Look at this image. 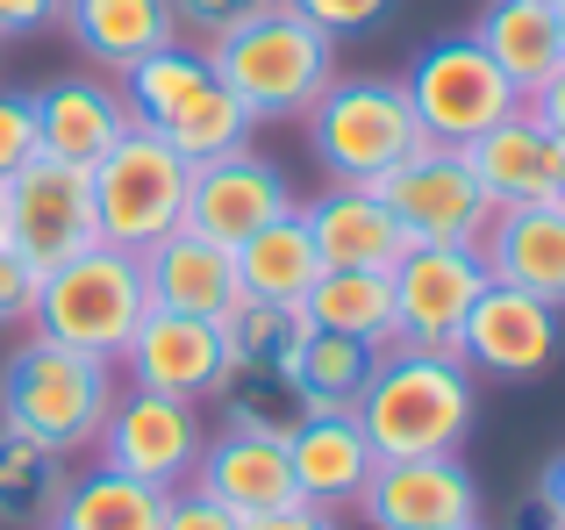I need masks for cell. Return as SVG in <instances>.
Instances as JSON below:
<instances>
[{
    "label": "cell",
    "instance_id": "cell-1",
    "mask_svg": "<svg viewBox=\"0 0 565 530\" xmlns=\"http://www.w3.org/2000/svg\"><path fill=\"white\" fill-rule=\"evenodd\" d=\"M351 416H359L365 445L380 459H444V452L466 445L472 416H480V373L458 351L394 344L380 351Z\"/></svg>",
    "mask_w": 565,
    "mask_h": 530
},
{
    "label": "cell",
    "instance_id": "cell-2",
    "mask_svg": "<svg viewBox=\"0 0 565 530\" xmlns=\"http://www.w3.org/2000/svg\"><path fill=\"white\" fill-rule=\"evenodd\" d=\"M122 100H129V123L151 129L158 144H172L186 166H207V158H222V151H244L250 129H258L244 115V100L222 86L207 43H180V36H172L166 51H151L143 65L122 72Z\"/></svg>",
    "mask_w": 565,
    "mask_h": 530
},
{
    "label": "cell",
    "instance_id": "cell-3",
    "mask_svg": "<svg viewBox=\"0 0 565 530\" xmlns=\"http://www.w3.org/2000/svg\"><path fill=\"white\" fill-rule=\"evenodd\" d=\"M115 402V365L86 359L72 344H51V337H22V344L0 359V423L51 452H94L100 423H108Z\"/></svg>",
    "mask_w": 565,
    "mask_h": 530
},
{
    "label": "cell",
    "instance_id": "cell-4",
    "mask_svg": "<svg viewBox=\"0 0 565 530\" xmlns=\"http://www.w3.org/2000/svg\"><path fill=\"white\" fill-rule=\"evenodd\" d=\"M207 57H215L222 86L244 100L250 123H301L322 100V86L337 80V43L287 8H265L258 22L215 36Z\"/></svg>",
    "mask_w": 565,
    "mask_h": 530
},
{
    "label": "cell",
    "instance_id": "cell-5",
    "mask_svg": "<svg viewBox=\"0 0 565 530\" xmlns=\"http://www.w3.org/2000/svg\"><path fill=\"white\" fill-rule=\"evenodd\" d=\"M308 151L330 172V187H380L401 158L423 151V123H415L401 80H380V72H337L322 86V100L301 115Z\"/></svg>",
    "mask_w": 565,
    "mask_h": 530
},
{
    "label": "cell",
    "instance_id": "cell-6",
    "mask_svg": "<svg viewBox=\"0 0 565 530\" xmlns=\"http://www.w3.org/2000/svg\"><path fill=\"white\" fill-rule=\"evenodd\" d=\"M151 316L143 301V265L137 252H115V244H94V252L51 265L36 279V301H29V337H51V344H72L86 359H122V344L137 337V322Z\"/></svg>",
    "mask_w": 565,
    "mask_h": 530
},
{
    "label": "cell",
    "instance_id": "cell-7",
    "mask_svg": "<svg viewBox=\"0 0 565 530\" xmlns=\"http://www.w3.org/2000/svg\"><path fill=\"white\" fill-rule=\"evenodd\" d=\"M401 94H408L423 137L429 144H458V151L523 108V94H515L509 72L480 51V36H437V43H423V51L408 57V72H401Z\"/></svg>",
    "mask_w": 565,
    "mask_h": 530
},
{
    "label": "cell",
    "instance_id": "cell-8",
    "mask_svg": "<svg viewBox=\"0 0 565 530\" xmlns=\"http://www.w3.org/2000/svg\"><path fill=\"white\" fill-rule=\"evenodd\" d=\"M193 166L172 144H158L151 129L129 123V137H115V151L94 166V209H100V244L115 252H151L158 237L186 223Z\"/></svg>",
    "mask_w": 565,
    "mask_h": 530
},
{
    "label": "cell",
    "instance_id": "cell-9",
    "mask_svg": "<svg viewBox=\"0 0 565 530\" xmlns=\"http://www.w3.org/2000/svg\"><path fill=\"white\" fill-rule=\"evenodd\" d=\"M0 244L22 252L36 273L79 258L100 244V209H94V172L29 158L14 180H0Z\"/></svg>",
    "mask_w": 565,
    "mask_h": 530
},
{
    "label": "cell",
    "instance_id": "cell-10",
    "mask_svg": "<svg viewBox=\"0 0 565 530\" xmlns=\"http://www.w3.org/2000/svg\"><path fill=\"white\" fill-rule=\"evenodd\" d=\"M207 431H215V416L201 402H172V394H151V388H115L94 452H100V466L172 495L193 480V466L207 452Z\"/></svg>",
    "mask_w": 565,
    "mask_h": 530
},
{
    "label": "cell",
    "instance_id": "cell-11",
    "mask_svg": "<svg viewBox=\"0 0 565 530\" xmlns=\"http://www.w3.org/2000/svg\"><path fill=\"white\" fill-rule=\"evenodd\" d=\"M394 209L401 237L408 244H480L494 223V201H487L480 172L458 144H423L415 158H401L394 172L373 187Z\"/></svg>",
    "mask_w": 565,
    "mask_h": 530
},
{
    "label": "cell",
    "instance_id": "cell-12",
    "mask_svg": "<svg viewBox=\"0 0 565 530\" xmlns=\"http://www.w3.org/2000/svg\"><path fill=\"white\" fill-rule=\"evenodd\" d=\"M487 294L480 244H408L394 258V344L458 351L472 301Z\"/></svg>",
    "mask_w": 565,
    "mask_h": 530
},
{
    "label": "cell",
    "instance_id": "cell-13",
    "mask_svg": "<svg viewBox=\"0 0 565 530\" xmlns=\"http://www.w3.org/2000/svg\"><path fill=\"white\" fill-rule=\"evenodd\" d=\"M558 351H565V308L509 287V279H487V294L472 301L466 330H458V359L487 380H537L558 365Z\"/></svg>",
    "mask_w": 565,
    "mask_h": 530
},
{
    "label": "cell",
    "instance_id": "cell-14",
    "mask_svg": "<svg viewBox=\"0 0 565 530\" xmlns=\"http://www.w3.org/2000/svg\"><path fill=\"white\" fill-rule=\"evenodd\" d=\"M365 530H451L480 523V480L466 474L458 452L444 459H380L359 495Z\"/></svg>",
    "mask_w": 565,
    "mask_h": 530
},
{
    "label": "cell",
    "instance_id": "cell-15",
    "mask_svg": "<svg viewBox=\"0 0 565 530\" xmlns=\"http://www.w3.org/2000/svg\"><path fill=\"white\" fill-rule=\"evenodd\" d=\"M115 373H129V388H151V394H172V402H215L222 373H230V344H222V322H201V316H143L137 337L122 344Z\"/></svg>",
    "mask_w": 565,
    "mask_h": 530
},
{
    "label": "cell",
    "instance_id": "cell-16",
    "mask_svg": "<svg viewBox=\"0 0 565 530\" xmlns=\"http://www.w3.org/2000/svg\"><path fill=\"white\" fill-rule=\"evenodd\" d=\"M301 201H294L287 172L273 166V158H258L244 144V151H222L207 158V166H193V194H186V230H201V237L215 244H244L250 230L279 223V215H294Z\"/></svg>",
    "mask_w": 565,
    "mask_h": 530
},
{
    "label": "cell",
    "instance_id": "cell-17",
    "mask_svg": "<svg viewBox=\"0 0 565 530\" xmlns=\"http://www.w3.org/2000/svg\"><path fill=\"white\" fill-rule=\"evenodd\" d=\"M143 265V301L158 308V316H201V322H222L236 301H244V287H236V252L215 237H201V230H172V237H158L151 252H137Z\"/></svg>",
    "mask_w": 565,
    "mask_h": 530
},
{
    "label": "cell",
    "instance_id": "cell-18",
    "mask_svg": "<svg viewBox=\"0 0 565 530\" xmlns=\"http://www.w3.org/2000/svg\"><path fill=\"white\" fill-rule=\"evenodd\" d=\"M287 466H294V495L337 517V509H359L380 452L365 445V431H359L351 409H308V416L287 431Z\"/></svg>",
    "mask_w": 565,
    "mask_h": 530
},
{
    "label": "cell",
    "instance_id": "cell-19",
    "mask_svg": "<svg viewBox=\"0 0 565 530\" xmlns=\"http://www.w3.org/2000/svg\"><path fill=\"white\" fill-rule=\"evenodd\" d=\"M186 488L215 495L230 517H265V509H287L301 502L294 495V466H287V437H258V431H207V452L193 466Z\"/></svg>",
    "mask_w": 565,
    "mask_h": 530
},
{
    "label": "cell",
    "instance_id": "cell-20",
    "mask_svg": "<svg viewBox=\"0 0 565 530\" xmlns=\"http://www.w3.org/2000/svg\"><path fill=\"white\" fill-rule=\"evenodd\" d=\"M466 158H472V172H480V187H487L494 209H537V201H558L565 144L530 108H515L509 123H494L487 137H472Z\"/></svg>",
    "mask_w": 565,
    "mask_h": 530
},
{
    "label": "cell",
    "instance_id": "cell-21",
    "mask_svg": "<svg viewBox=\"0 0 565 530\" xmlns=\"http://www.w3.org/2000/svg\"><path fill=\"white\" fill-rule=\"evenodd\" d=\"M301 223L316 237V258L337 265V273H394V258L408 252L394 209L373 187H330V194L301 201Z\"/></svg>",
    "mask_w": 565,
    "mask_h": 530
},
{
    "label": "cell",
    "instance_id": "cell-22",
    "mask_svg": "<svg viewBox=\"0 0 565 530\" xmlns=\"http://www.w3.org/2000/svg\"><path fill=\"white\" fill-rule=\"evenodd\" d=\"M36 129L43 158L94 172L115 151V137H129V100L115 80H51L36 86Z\"/></svg>",
    "mask_w": 565,
    "mask_h": 530
},
{
    "label": "cell",
    "instance_id": "cell-23",
    "mask_svg": "<svg viewBox=\"0 0 565 530\" xmlns=\"http://www.w3.org/2000/svg\"><path fill=\"white\" fill-rule=\"evenodd\" d=\"M480 258H487V279H509V287L565 308V209L558 201L494 209V223L480 237Z\"/></svg>",
    "mask_w": 565,
    "mask_h": 530
},
{
    "label": "cell",
    "instance_id": "cell-24",
    "mask_svg": "<svg viewBox=\"0 0 565 530\" xmlns=\"http://www.w3.org/2000/svg\"><path fill=\"white\" fill-rule=\"evenodd\" d=\"M65 36L79 43V57L108 80H122L129 65H143L151 51H166L180 36L172 0H65Z\"/></svg>",
    "mask_w": 565,
    "mask_h": 530
},
{
    "label": "cell",
    "instance_id": "cell-25",
    "mask_svg": "<svg viewBox=\"0 0 565 530\" xmlns=\"http://www.w3.org/2000/svg\"><path fill=\"white\" fill-rule=\"evenodd\" d=\"M472 36H480V51L509 72V86L523 100L565 65V51H558V14L544 8V0H487V14L472 22Z\"/></svg>",
    "mask_w": 565,
    "mask_h": 530
},
{
    "label": "cell",
    "instance_id": "cell-26",
    "mask_svg": "<svg viewBox=\"0 0 565 530\" xmlns=\"http://www.w3.org/2000/svg\"><path fill=\"white\" fill-rule=\"evenodd\" d=\"M322 279V258H316V237H308L301 209L279 215V223L250 230L244 244H236V287H244V301H287L301 308V294Z\"/></svg>",
    "mask_w": 565,
    "mask_h": 530
},
{
    "label": "cell",
    "instance_id": "cell-27",
    "mask_svg": "<svg viewBox=\"0 0 565 530\" xmlns=\"http://www.w3.org/2000/svg\"><path fill=\"white\" fill-rule=\"evenodd\" d=\"M158 523H166V488L129 480L115 466L72 474L51 509V530H158Z\"/></svg>",
    "mask_w": 565,
    "mask_h": 530
},
{
    "label": "cell",
    "instance_id": "cell-28",
    "mask_svg": "<svg viewBox=\"0 0 565 530\" xmlns=\"http://www.w3.org/2000/svg\"><path fill=\"white\" fill-rule=\"evenodd\" d=\"M308 330H337V337H365V344L394 351V273H337L322 265V279L301 294Z\"/></svg>",
    "mask_w": 565,
    "mask_h": 530
},
{
    "label": "cell",
    "instance_id": "cell-29",
    "mask_svg": "<svg viewBox=\"0 0 565 530\" xmlns=\"http://www.w3.org/2000/svg\"><path fill=\"white\" fill-rule=\"evenodd\" d=\"M65 452L0 423V523L8 530H51V509L65 495Z\"/></svg>",
    "mask_w": 565,
    "mask_h": 530
},
{
    "label": "cell",
    "instance_id": "cell-30",
    "mask_svg": "<svg viewBox=\"0 0 565 530\" xmlns=\"http://www.w3.org/2000/svg\"><path fill=\"white\" fill-rule=\"evenodd\" d=\"M207 416H215L222 431L287 437L294 423L308 416V394L294 388V373H279V365H230L222 388H215V402H207Z\"/></svg>",
    "mask_w": 565,
    "mask_h": 530
},
{
    "label": "cell",
    "instance_id": "cell-31",
    "mask_svg": "<svg viewBox=\"0 0 565 530\" xmlns=\"http://www.w3.org/2000/svg\"><path fill=\"white\" fill-rule=\"evenodd\" d=\"M380 365V344L365 337H337V330H308L301 359H294V388L308 394V409H351L365 394Z\"/></svg>",
    "mask_w": 565,
    "mask_h": 530
},
{
    "label": "cell",
    "instance_id": "cell-32",
    "mask_svg": "<svg viewBox=\"0 0 565 530\" xmlns=\"http://www.w3.org/2000/svg\"><path fill=\"white\" fill-rule=\"evenodd\" d=\"M222 344H230V365H279V373H294V359L308 344V316L287 301H236L222 316Z\"/></svg>",
    "mask_w": 565,
    "mask_h": 530
},
{
    "label": "cell",
    "instance_id": "cell-33",
    "mask_svg": "<svg viewBox=\"0 0 565 530\" xmlns=\"http://www.w3.org/2000/svg\"><path fill=\"white\" fill-rule=\"evenodd\" d=\"M29 158H43L36 94H14V86H0V180H14Z\"/></svg>",
    "mask_w": 565,
    "mask_h": 530
},
{
    "label": "cell",
    "instance_id": "cell-34",
    "mask_svg": "<svg viewBox=\"0 0 565 530\" xmlns=\"http://www.w3.org/2000/svg\"><path fill=\"white\" fill-rule=\"evenodd\" d=\"M287 14H301L308 29H322V36H365V29H380L386 14H394V0H279Z\"/></svg>",
    "mask_w": 565,
    "mask_h": 530
},
{
    "label": "cell",
    "instance_id": "cell-35",
    "mask_svg": "<svg viewBox=\"0 0 565 530\" xmlns=\"http://www.w3.org/2000/svg\"><path fill=\"white\" fill-rule=\"evenodd\" d=\"M265 8H279V0H172V14H180V29H193L201 43L230 36V29H244V22H258Z\"/></svg>",
    "mask_w": 565,
    "mask_h": 530
},
{
    "label": "cell",
    "instance_id": "cell-36",
    "mask_svg": "<svg viewBox=\"0 0 565 530\" xmlns=\"http://www.w3.org/2000/svg\"><path fill=\"white\" fill-rule=\"evenodd\" d=\"M158 530H244V517H230V509H222L215 495H201V488H172Z\"/></svg>",
    "mask_w": 565,
    "mask_h": 530
},
{
    "label": "cell",
    "instance_id": "cell-37",
    "mask_svg": "<svg viewBox=\"0 0 565 530\" xmlns=\"http://www.w3.org/2000/svg\"><path fill=\"white\" fill-rule=\"evenodd\" d=\"M36 265H29L22 252H8V244H0V330H8V322H29V301H36Z\"/></svg>",
    "mask_w": 565,
    "mask_h": 530
},
{
    "label": "cell",
    "instance_id": "cell-38",
    "mask_svg": "<svg viewBox=\"0 0 565 530\" xmlns=\"http://www.w3.org/2000/svg\"><path fill=\"white\" fill-rule=\"evenodd\" d=\"M65 14V0H0V36H36Z\"/></svg>",
    "mask_w": 565,
    "mask_h": 530
},
{
    "label": "cell",
    "instance_id": "cell-39",
    "mask_svg": "<svg viewBox=\"0 0 565 530\" xmlns=\"http://www.w3.org/2000/svg\"><path fill=\"white\" fill-rule=\"evenodd\" d=\"M244 530H337V517H330V509H316V502H287V509L250 517Z\"/></svg>",
    "mask_w": 565,
    "mask_h": 530
},
{
    "label": "cell",
    "instance_id": "cell-40",
    "mask_svg": "<svg viewBox=\"0 0 565 530\" xmlns=\"http://www.w3.org/2000/svg\"><path fill=\"white\" fill-rule=\"evenodd\" d=\"M523 108H530V115H537V123H544V129H552V137L565 144V65H558V72H552V80H544V86H537V94H530V100H523Z\"/></svg>",
    "mask_w": 565,
    "mask_h": 530
},
{
    "label": "cell",
    "instance_id": "cell-41",
    "mask_svg": "<svg viewBox=\"0 0 565 530\" xmlns=\"http://www.w3.org/2000/svg\"><path fill=\"white\" fill-rule=\"evenodd\" d=\"M509 530H565V517H558L552 502H544V495H530V502L515 509V523H509Z\"/></svg>",
    "mask_w": 565,
    "mask_h": 530
},
{
    "label": "cell",
    "instance_id": "cell-42",
    "mask_svg": "<svg viewBox=\"0 0 565 530\" xmlns=\"http://www.w3.org/2000/svg\"><path fill=\"white\" fill-rule=\"evenodd\" d=\"M537 495H544V502H552V509H558V517H565V452H558V459H552V466H544V480H537Z\"/></svg>",
    "mask_w": 565,
    "mask_h": 530
},
{
    "label": "cell",
    "instance_id": "cell-43",
    "mask_svg": "<svg viewBox=\"0 0 565 530\" xmlns=\"http://www.w3.org/2000/svg\"><path fill=\"white\" fill-rule=\"evenodd\" d=\"M552 14H558V51H565V0H558V8H552Z\"/></svg>",
    "mask_w": 565,
    "mask_h": 530
},
{
    "label": "cell",
    "instance_id": "cell-44",
    "mask_svg": "<svg viewBox=\"0 0 565 530\" xmlns=\"http://www.w3.org/2000/svg\"><path fill=\"white\" fill-rule=\"evenodd\" d=\"M451 530H487V523H451Z\"/></svg>",
    "mask_w": 565,
    "mask_h": 530
},
{
    "label": "cell",
    "instance_id": "cell-45",
    "mask_svg": "<svg viewBox=\"0 0 565 530\" xmlns=\"http://www.w3.org/2000/svg\"><path fill=\"white\" fill-rule=\"evenodd\" d=\"M558 209H565V180H558Z\"/></svg>",
    "mask_w": 565,
    "mask_h": 530
},
{
    "label": "cell",
    "instance_id": "cell-46",
    "mask_svg": "<svg viewBox=\"0 0 565 530\" xmlns=\"http://www.w3.org/2000/svg\"><path fill=\"white\" fill-rule=\"evenodd\" d=\"M544 8H558V0H544Z\"/></svg>",
    "mask_w": 565,
    "mask_h": 530
},
{
    "label": "cell",
    "instance_id": "cell-47",
    "mask_svg": "<svg viewBox=\"0 0 565 530\" xmlns=\"http://www.w3.org/2000/svg\"><path fill=\"white\" fill-rule=\"evenodd\" d=\"M0 43H8V36H0Z\"/></svg>",
    "mask_w": 565,
    "mask_h": 530
}]
</instances>
